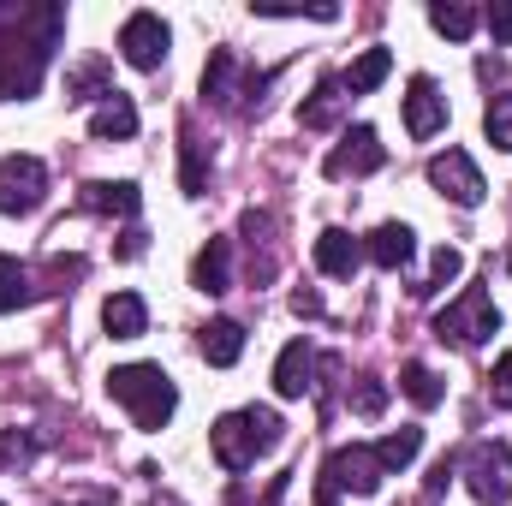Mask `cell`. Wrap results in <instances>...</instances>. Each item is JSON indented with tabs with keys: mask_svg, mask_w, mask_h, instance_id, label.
<instances>
[{
	"mask_svg": "<svg viewBox=\"0 0 512 506\" xmlns=\"http://www.w3.org/2000/svg\"><path fill=\"white\" fill-rule=\"evenodd\" d=\"M120 54H126V66H137V72H155L167 60V24L155 12H131L126 24H120Z\"/></svg>",
	"mask_w": 512,
	"mask_h": 506,
	"instance_id": "8",
	"label": "cell"
},
{
	"mask_svg": "<svg viewBox=\"0 0 512 506\" xmlns=\"http://www.w3.org/2000/svg\"><path fill=\"white\" fill-rule=\"evenodd\" d=\"M364 256H370L376 268H387V274H393V268H405V262L417 256V233H411L405 221H382V227L364 239Z\"/></svg>",
	"mask_w": 512,
	"mask_h": 506,
	"instance_id": "12",
	"label": "cell"
},
{
	"mask_svg": "<svg viewBox=\"0 0 512 506\" xmlns=\"http://www.w3.org/2000/svg\"><path fill=\"white\" fill-rule=\"evenodd\" d=\"M149 506H179V501H149Z\"/></svg>",
	"mask_w": 512,
	"mask_h": 506,
	"instance_id": "35",
	"label": "cell"
},
{
	"mask_svg": "<svg viewBox=\"0 0 512 506\" xmlns=\"http://www.w3.org/2000/svg\"><path fill=\"white\" fill-rule=\"evenodd\" d=\"M197 346H203V358H209L215 370H233V364L245 358V328L221 316V322H209V328H203V340H197Z\"/></svg>",
	"mask_w": 512,
	"mask_h": 506,
	"instance_id": "18",
	"label": "cell"
},
{
	"mask_svg": "<svg viewBox=\"0 0 512 506\" xmlns=\"http://www.w3.org/2000/svg\"><path fill=\"white\" fill-rule=\"evenodd\" d=\"M310 376H316V352H310V340H292L274 358V393L280 399H304L310 393Z\"/></svg>",
	"mask_w": 512,
	"mask_h": 506,
	"instance_id": "13",
	"label": "cell"
},
{
	"mask_svg": "<svg viewBox=\"0 0 512 506\" xmlns=\"http://www.w3.org/2000/svg\"><path fill=\"white\" fill-rule=\"evenodd\" d=\"M483 131H489V143H495V149H507V155H512V96H495V102H489Z\"/></svg>",
	"mask_w": 512,
	"mask_h": 506,
	"instance_id": "26",
	"label": "cell"
},
{
	"mask_svg": "<svg viewBox=\"0 0 512 506\" xmlns=\"http://www.w3.org/2000/svg\"><path fill=\"white\" fill-rule=\"evenodd\" d=\"M0 506H6V501H0Z\"/></svg>",
	"mask_w": 512,
	"mask_h": 506,
	"instance_id": "37",
	"label": "cell"
},
{
	"mask_svg": "<svg viewBox=\"0 0 512 506\" xmlns=\"http://www.w3.org/2000/svg\"><path fill=\"white\" fill-rule=\"evenodd\" d=\"M358 262H364V245H358L346 227H328V233L316 239V268H322L328 280H352Z\"/></svg>",
	"mask_w": 512,
	"mask_h": 506,
	"instance_id": "14",
	"label": "cell"
},
{
	"mask_svg": "<svg viewBox=\"0 0 512 506\" xmlns=\"http://www.w3.org/2000/svg\"><path fill=\"white\" fill-rule=\"evenodd\" d=\"M382 459H376V447H340V453H328V465H322V489L334 495V489H352V495H376L382 489Z\"/></svg>",
	"mask_w": 512,
	"mask_h": 506,
	"instance_id": "7",
	"label": "cell"
},
{
	"mask_svg": "<svg viewBox=\"0 0 512 506\" xmlns=\"http://www.w3.org/2000/svg\"><path fill=\"white\" fill-rule=\"evenodd\" d=\"M280 429H286V423H280L268 405L227 411V417H215V429H209V447H215V459H221L227 471H251L256 453L280 447Z\"/></svg>",
	"mask_w": 512,
	"mask_h": 506,
	"instance_id": "2",
	"label": "cell"
},
{
	"mask_svg": "<svg viewBox=\"0 0 512 506\" xmlns=\"http://www.w3.org/2000/svg\"><path fill=\"white\" fill-rule=\"evenodd\" d=\"M387 72H393V54H387V48H364V54L352 60V72H346V90H352V96H370Z\"/></svg>",
	"mask_w": 512,
	"mask_h": 506,
	"instance_id": "22",
	"label": "cell"
},
{
	"mask_svg": "<svg viewBox=\"0 0 512 506\" xmlns=\"http://www.w3.org/2000/svg\"><path fill=\"white\" fill-rule=\"evenodd\" d=\"M483 24H489L495 42H512V0H495V6L483 12Z\"/></svg>",
	"mask_w": 512,
	"mask_h": 506,
	"instance_id": "29",
	"label": "cell"
},
{
	"mask_svg": "<svg viewBox=\"0 0 512 506\" xmlns=\"http://www.w3.org/2000/svg\"><path fill=\"white\" fill-rule=\"evenodd\" d=\"M453 471H459V459H441V465L429 471V495H441V489L453 483Z\"/></svg>",
	"mask_w": 512,
	"mask_h": 506,
	"instance_id": "32",
	"label": "cell"
},
{
	"mask_svg": "<svg viewBox=\"0 0 512 506\" xmlns=\"http://www.w3.org/2000/svg\"><path fill=\"white\" fill-rule=\"evenodd\" d=\"M429 24H435L441 36H453V42H465V36L477 30V12H471V6H429Z\"/></svg>",
	"mask_w": 512,
	"mask_h": 506,
	"instance_id": "25",
	"label": "cell"
},
{
	"mask_svg": "<svg viewBox=\"0 0 512 506\" xmlns=\"http://www.w3.org/2000/svg\"><path fill=\"white\" fill-rule=\"evenodd\" d=\"M417 453H423V429H417V423H405V429H393V435H382V441H376L382 471H405Z\"/></svg>",
	"mask_w": 512,
	"mask_h": 506,
	"instance_id": "21",
	"label": "cell"
},
{
	"mask_svg": "<svg viewBox=\"0 0 512 506\" xmlns=\"http://www.w3.org/2000/svg\"><path fill=\"white\" fill-rule=\"evenodd\" d=\"M262 18H298V6H256ZM310 18H322V24H334L340 18V6H310Z\"/></svg>",
	"mask_w": 512,
	"mask_h": 506,
	"instance_id": "30",
	"label": "cell"
},
{
	"mask_svg": "<svg viewBox=\"0 0 512 506\" xmlns=\"http://www.w3.org/2000/svg\"><path fill=\"white\" fill-rule=\"evenodd\" d=\"M352 405H358L364 417H382V405H387V387H382L376 376H364V381H358V399H352Z\"/></svg>",
	"mask_w": 512,
	"mask_h": 506,
	"instance_id": "28",
	"label": "cell"
},
{
	"mask_svg": "<svg viewBox=\"0 0 512 506\" xmlns=\"http://www.w3.org/2000/svg\"><path fill=\"white\" fill-rule=\"evenodd\" d=\"M435 334L453 340V346H483V340L501 334V310H495V298H489L483 286H465V292L435 316Z\"/></svg>",
	"mask_w": 512,
	"mask_h": 506,
	"instance_id": "3",
	"label": "cell"
},
{
	"mask_svg": "<svg viewBox=\"0 0 512 506\" xmlns=\"http://www.w3.org/2000/svg\"><path fill=\"white\" fill-rule=\"evenodd\" d=\"M48 197V167L36 155H6L0 161V215H30Z\"/></svg>",
	"mask_w": 512,
	"mask_h": 506,
	"instance_id": "5",
	"label": "cell"
},
{
	"mask_svg": "<svg viewBox=\"0 0 512 506\" xmlns=\"http://www.w3.org/2000/svg\"><path fill=\"white\" fill-rule=\"evenodd\" d=\"M489 381H495V399L512 411V352H501V358H495V376H489Z\"/></svg>",
	"mask_w": 512,
	"mask_h": 506,
	"instance_id": "31",
	"label": "cell"
},
{
	"mask_svg": "<svg viewBox=\"0 0 512 506\" xmlns=\"http://www.w3.org/2000/svg\"><path fill=\"white\" fill-rule=\"evenodd\" d=\"M84 506H102V501H84Z\"/></svg>",
	"mask_w": 512,
	"mask_h": 506,
	"instance_id": "36",
	"label": "cell"
},
{
	"mask_svg": "<svg viewBox=\"0 0 512 506\" xmlns=\"http://www.w3.org/2000/svg\"><path fill=\"white\" fill-rule=\"evenodd\" d=\"M90 131H96L102 143H120V137H137V108H131V96H120V90H108V96L96 102V114H90Z\"/></svg>",
	"mask_w": 512,
	"mask_h": 506,
	"instance_id": "15",
	"label": "cell"
},
{
	"mask_svg": "<svg viewBox=\"0 0 512 506\" xmlns=\"http://www.w3.org/2000/svg\"><path fill=\"white\" fill-rule=\"evenodd\" d=\"M340 108H346V78H322V84H316V96L298 108V126H310V131L340 126Z\"/></svg>",
	"mask_w": 512,
	"mask_h": 506,
	"instance_id": "17",
	"label": "cell"
},
{
	"mask_svg": "<svg viewBox=\"0 0 512 506\" xmlns=\"http://www.w3.org/2000/svg\"><path fill=\"white\" fill-rule=\"evenodd\" d=\"M84 203L102 209V215H137L143 209V191L131 179H96V185H84Z\"/></svg>",
	"mask_w": 512,
	"mask_h": 506,
	"instance_id": "20",
	"label": "cell"
},
{
	"mask_svg": "<svg viewBox=\"0 0 512 506\" xmlns=\"http://www.w3.org/2000/svg\"><path fill=\"white\" fill-rule=\"evenodd\" d=\"M399 387H405V399H411L417 411H435V405H441V376H435L429 364H405V370H399Z\"/></svg>",
	"mask_w": 512,
	"mask_h": 506,
	"instance_id": "24",
	"label": "cell"
},
{
	"mask_svg": "<svg viewBox=\"0 0 512 506\" xmlns=\"http://www.w3.org/2000/svg\"><path fill=\"white\" fill-rule=\"evenodd\" d=\"M239 96H245V90H239V54H233V48H215L209 66H203V102H215V108L233 114V108H245Z\"/></svg>",
	"mask_w": 512,
	"mask_h": 506,
	"instance_id": "11",
	"label": "cell"
},
{
	"mask_svg": "<svg viewBox=\"0 0 512 506\" xmlns=\"http://www.w3.org/2000/svg\"><path fill=\"white\" fill-rule=\"evenodd\" d=\"M429 185L447 197V203H459V209H477L483 203V173H477V161L465 155V149H441L435 161H429Z\"/></svg>",
	"mask_w": 512,
	"mask_h": 506,
	"instance_id": "6",
	"label": "cell"
},
{
	"mask_svg": "<svg viewBox=\"0 0 512 506\" xmlns=\"http://www.w3.org/2000/svg\"><path fill=\"white\" fill-rule=\"evenodd\" d=\"M292 310H298V316H322V298H316V292H292Z\"/></svg>",
	"mask_w": 512,
	"mask_h": 506,
	"instance_id": "33",
	"label": "cell"
},
{
	"mask_svg": "<svg viewBox=\"0 0 512 506\" xmlns=\"http://www.w3.org/2000/svg\"><path fill=\"white\" fill-rule=\"evenodd\" d=\"M316 506H334V495H328V489H322V501H316Z\"/></svg>",
	"mask_w": 512,
	"mask_h": 506,
	"instance_id": "34",
	"label": "cell"
},
{
	"mask_svg": "<svg viewBox=\"0 0 512 506\" xmlns=\"http://www.w3.org/2000/svg\"><path fill=\"white\" fill-rule=\"evenodd\" d=\"M108 393H114V405L131 411L137 429H167V417L179 405V387H173V376L161 364H120L108 376Z\"/></svg>",
	"mask_w": 512,
	"mask_h": 506,
	"instance_id": "1",
	"label": "cell"
},
{
	"mask_svg": "<svg viewBox=\"0 0 512 506\" xmlns=\"http://www.w3.org/2000/svg\"><path fill=\"white\" fill-rule=\"evenodd\" d=\"M459 274H465V256L453 251V245H441L435 262H429V286H423V292H435V286H447V280H459Z\"/></svg>",
	"mask_w": 512,
	"mask_h": 506,
	"instance_id": "27",
	"label": "cell"
},
{
	"mask_svg": "<svg viewBox=\"0 0 512 506\" xmlns=\"http://www.w3.org/2000/svg\"><path fill=\"white\" fill-rule=\"evenodd\" d=\"M30 298H36L30 268H24L18 256H0V316H6V310H18V304H30Z\"/></svg>",
	"mask_w": 512,
	"mask_h": 506,
	"instance_id": "23",
	"label": "cell"
},
{
	"mask_svg": "<svg viewBox=\"0 0 512 506\" xmlns=\"http://www.w3.org/2000/svg\"><path fill=\"white\" fill-rule=\"evenodd\" d=\"M102 328H108L114 340H137V334L149 328V310H143V298H137V292H114V298L102 304Z\"/></svg>",
	"mask_w": 512,
	"mask_h": 506,
	"instance_id": "19",
	"label": "cell"
},
{
	"mask_svg": "<svg viewBox=\"0 0 512 506\" xmlns=\"http://www.w3.org/2000/svg\"><path fill=\"white\" fill-rule=\"evenodd\" d=\"M227 280H233V245L227 239H209L197 262H191V286L197 292H227Z\"/></svg>",
	"mask_w": 512,
	"mask_h": 506,
	"instance_id": "16",
	"label": "cell"
},
{
	"mask_svg": "<svg viewBox=\"0 0 512 506\" xmlns=\"http://www.w3.org/2000/svg\"><path fill=\"white\" fill-rule=\"evenodd\" d=\"M459 471H465V489H471L483 506H507L512 501V447L483 441V447H471V453L459 459Z\"/></svg>",
	"mask_w": 512,
	"mask_h": 506,
	"instance_id": "4",
	"label": "cell"
},
{
	"mask_svg": "<svg viewBox=\"0 0 512 506\" xmlns=\"http://www.w3.org/2000/svg\"><path fill=\"white\" fill-rule=\"evenodd\" d=\"M447 126V96H441V84L435 78H411V90H405V131L423 143V137H435V131Z\"/></svg>",
	"mask_w": 512,
	"mask_h": 506,
	"instance_id": "10",
	"label": "cell"
},
{
	"mask_svg": "<svg viewBox=\"0 0 512 506\" xmlns=\"http://www.w3.org/2000/svg\"><path fill=\"white\" fill-rule=\"evenodd\" d=\"M387 161V149H382V137H376V126H352L346 137H340V149L328 155V179H358V173H376Z\"/></svg>",
	"mask_w": 512,
	"mask_h": 506,
	"instance_id": "9",
	"label": "cell"
}]
</instances>
